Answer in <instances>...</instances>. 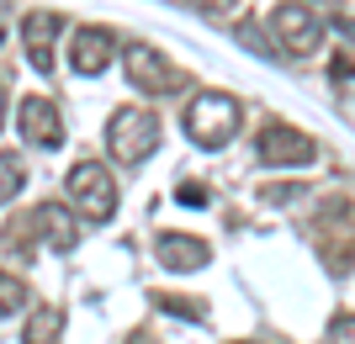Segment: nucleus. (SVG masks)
<instances>
[{"instance_id":"obj_23","label":"nucleus","mask_w":355,"mask_h":344,"mask_svg":"<svg viewBox=\"0 0 355 344\" xmlns=\"http://www.w3.org/2000/svg\"><path fill=\"white\" fill-rule=\"evenodd\" d=\"M239 344H254V339H239Z\"/></svg>"},{"instance_id":"obj_1","label":"nucleus","mask_w":355,"mask_h":344,"mask_svg":"<svg viewBox=\"0 0 355 344\" xmlns=\"http://www.w3.org/2000/svg\"><path fill=\"white\" fill-rule=\"evenodd\" d=\"M6 244H11V249H37V244H48V249L69 255L74 244H80V217H74L64 201H37L32 212L11 217V228H6Z\"/></svg>"},{"instance_id":"obj_11","label":"nucleus","mask_w":355,"mask_h":344,"mask_svg":"<svg viewBox=\"0 0 355 344\" xmlns=\"http://www.w3.org/2000/svg\"><path fill=\"white\" fill-rule=\"evenodd\" d=\"M154 255H159L164 270H202L212 260L207 239H196V233H159L154 239Z\"/></svg>"},{"instance_id":"obj_10","label":"nucleus","mask_w":355,"mask_h":344,"mask_svg":"<svg viewBox=\"0 0 355 344\" xmlns=\"http://www.w3.org/2000/svg\"><path fill=\"white\" fill-rule=\"evenodd\" d=\"M64 32V21L53 11H27L21 21V43H27V59L37 75H53V37Z\"/></svg>"},{"instance_id":"obj_7","label":"nucleus","mask_w":355,"mask_h":344,"mask_svg":"<svg viewBox=\"0 0 355 344\" xmlns=\"http://www.w3.org/2000/svg\"><path fill=\"white\" fill-rule=\"evenodd\" d=\"M122 75H128L133 90H144V96H170V90L180 85V75L164 64V53L148 48V43H128L122 48Z\"/></svg>"},{"instance_id":"obj_17","label":"nucleus","mask_w":355,"mask_h":344,"mask_svg":"<svg viewBox=\"0 0 355 344\" xmlns=\"http://www.w3.org/2000/svg\"><path fill=\"white\" fill-rule=\"evenodd\" d=\"M191 6H202V11H212V16H223V11H234V0H191Z\"/></svg>"},{"instance_id":"obj_14","label":"nucleus","mask_w":355,"mask_h":344,"mask_svg":"<svg viewBox=\"0 0 355 344\" xmlns=\"http://www.w3.org/2000/svg\"><path fill=\"white\" fill-rule=\"evenodd\" d=\"M21 185H27V170H21V159L0 149V207H6L11 196H21Z\"/></svg>"},{"instance_id":"obj_13","label":"nucleus","mask_w":355,"mask_h":344,"mask_svg":"<svg viewBox=\"0 0 355 344\" xmlns=\"http://www.w3.org/2000/svg\"><path fill=\"white\" fill-rule=\"evenodd\" d=\"M27 302H32L27 281H21V275H11V270H0V323H6V318H16Z\"/></svg>"},{"instance_id":"obj_6","label":"nucleus","mask_w":355,"mask_h":344,"mask_svg":"<svg viewBox=\"0 0 355 344\" xmlns=\"http://www.w3.org/2000/svg\"><path fill=\"white\" fill-rule=\"evenodd\" d=\"M270 32H276V59L292 53V59H308L313 48L324 43V21L302 6V0H286L270 11Z\"/></svg>"},{"instance_id":"obj_15","label":"nucleus","mask_w":355,"mask_h":344,"mask_svg":"<svg viewBox=\"0 0 355 344\" xmlns=\"http://www.w3.org/2000/svg\"><path fill=\"white\" fill-rule=\"evenodd\" d=\"M154 302H159L164 313H180V318H207V307L196 297H154Z\"/></svg>"},{"instance_id":"obj_16","label":"nucleus","mask_w":355,"mask_h":344,"mask_svg":"<svg viewBox=\"0 0 355 344\" xmlns=\"http://www.w3.org/2000/svg\"><path fill=\"white\" fill-rule=\"evenodd\" d=\"M239 43H250V48H254V53H266V59H276V48H270V43H266V32L254 27V21H239Z\"/></svg>"},{"instance_id":"obj_8","label":"nucleus","mask_w":355,"mask_h":344,"mask_svg":"<svg viewBox=\"0 0 355 344\" xmlns=\"http://www.w3.org/2000/svg\"><path fill=\"white\" fill-rule=\"evenodd\" d=\"M16 133L27 138L32 149H59V143H64V117H59V106L48 101V96H27V101L16 106Z\"/></svg>"},{"instance_id":"obj_18","label":"nucleus","mask_w":355,"mask_h":344,"mask_svg":"<svg viewBox=\"0 0 355 344\" xmlns=\"http://www.w3.org/2000/svg\"><path fill=\"white\" fill-rule=\"evenodd\" d=\"M180 201H186V207H196V201H207V191H202V185H180Z\"/></svg>"},{"instance_id":"obj_3","label":"nucleus","mask_w":355,"mask_h":344,"mask_svg":"<svg viewBox=\"0 0 355 344\" xmlns=\"http://www.w3.org/2000/svg\"><path fill=\"white\" fill-rule=\"evenodd\" d=\"M106 149H112V159H117L122 170L144 165L148 154L159 149V117L144 111V106H122L117 117L106 122Z\"/></svg>"},{"instance_id":"obj_12","label":"nucleus","mask_w":355,"mask_h":344,"mask_svg":"<svg viewBox=\"0 0 355 344\" xmlns=\"http://www.w3.org/2000/svg\"><path fill=\"white\" fill-rule=\"evenodd\" d=\"M21 344H64V307L53 302H37V313L27 318V334Z\"/></svg>"},{"instance_id":"obj_21","label":"nucleus","mask_w":355,"mask_h":344,"mask_svg":"<svg viewBox=\"0 0 355 344\" xmlns=\"http://www.w3.org/2000/svg\"><path fill=\"white\" fill-rule=\"evenodd\" d=\"M128 344H154V339H144V334H133V339H128Z\"/></svg>"},{"instance_id":"obj_22","label":"nucleus","mask_w":355,"mask_h":344,"mask_svg":"<svg viewBox=\"0 0 355 344\" xmlns=\"http://www.w3.org/2000/svg\"><path fill=\"white\" fill-rule=\"evenodd\" d=\"M0 37H6V11H0Z\"/></svg>"},{"instance_id":"obj_19","label":"nucleus","mask_w":355,"mask_h":344,"mask_svg":"<svg viewBox=\"0 0 355 344\" xmlns=\"http://www.w3.org/2000/svg\"><path fill=\"white\" fill-rule=\"evenodd\" d=\"M334 339L350 344V313H340V323H334Z\"/></svg>"},{"instance_id":"obj_9","label":"nucleus","mask_w":355,"mask_h":344,"mask_svg":"<svg viewBox=\"0 0 355 344\" xmlns=\"http://www.w3.org/2000/svg\"><path fill=\"white\" fill-rule=\"evenodd\" d=\"M112 59H117V37H112L106 27H80L69 37V69L74 75L96 80V75L112 69Z\"/></svg>"},{"instance_id":"obj_2","label":"nucleus","mask_w":355,"mask_h":344,"mask_svg":"<svg viewBox=\"0 0 355 344\" xmlns=\"http://www.w3.org/2000/svg\"><path fill=\"white\" fill-rule=\"evenodd\" d=\"M239 127H244V106H239L234 96H223V90H202V96L186 106V133H191V143H202V149H228L239 138Z\"/></svg>"},{"instance_id":"obj_4","label":"nucleus","mask_w":355,"mask_h":344,"mask_svg":"<svg viewBox=\"0 0 355 344\" xmlns=\"http://www.w3.org/2000/svg\"><path fill=\"white\" fill-rule=\"evenodd\" d=\"M64 191H69L74 212H80L85 223H112V212H117V175H106V165H96V159L69 165Z\"/></svg>"},{"instance_id":"obj_5","label":"nucleus","mask_w":355,"mask_h":344,"mask_svg":"<svg viewBox=\"0 0 355 344\" xmlns=\"http://www.w3.org/2000/svg\"><path fill=\"white\" fill-rule=\"evenodd\" d=\"M254 159H260L266 170L313 165V159H318V143H313L302 127H292V122H266V127L254 133Z\"/></svg>"},{"instance_id":"obj_20","label":"nucleus","mask_w":355,"mask_h":344,"mask_svg":"<svg viewBox=\"0 0 355 344\" xmlns=\"http://www.w3.org/2000/svg\"><path fill=\"white\" fill-rule=\"evenodd\" d=\"M0 122H6V85H0Z\"/></svg>"}]
</instances>
